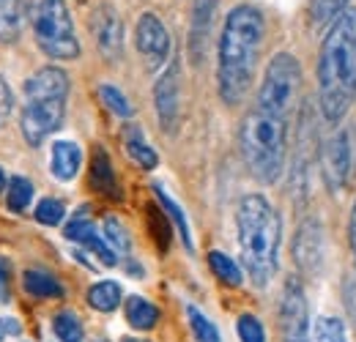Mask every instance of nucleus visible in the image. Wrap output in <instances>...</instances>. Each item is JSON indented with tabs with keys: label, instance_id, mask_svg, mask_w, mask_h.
I'll use <instances>...</instances> for the list:
<instances>
[{
	"label": "nucleus",
	"instance_id": "nucleus-1",
	"mask_svg": "<svg viewBox=\"0 0 356 342\" xmlns=\"http://www.w3.org/2000/svg\"><path fill=\"white\" fill-rule=\"evenodd\" d=\"M264 36L266 19L258 6L238 3L227 11L217 44V90L227 107L241 104L255 83Z\"/></svg>",
	"mask_w": 356,
	"mask_h": 342
},
{
	"label": "nucleus",
	"instance_id": "nucleus-2",
	"mask_svg": "<svg viewBox=\"0 0 356 342\" xmlns=\"http://www.w3.org/2000/svg\"><path fill=\"white\" fill-rule=\"evenodd\" d=\"M356 99V8H346L326 31L318 52V104L326 124H340Z\"/></svg>",
	"mask_w": 356,
	"mask_h": 342
},
{
	"label": "nucleus",
	"instance_id": "nucleus-3",
	"mask_svg": "<svg viewBox=\"0 0 356 342\" xmlns=\"http://www.w3.org/2000/svg\"><path fill=\"white\" fill-rule=\"evenodd\" d=\"M241 263L258 288H266L280 266L282 219L264 195H244L236 206Z\"/></svg>",
	"mask_w": 356,
	"mask_h": 342
},
{
	"label": "nucleus",
	"instance_id": "nucleus-4",
	"mask_svg": "<svg viewBox=\"0 0 356 342\" xmlns=\"http://www.w3.org/2000/svg\"><path fill=\"white\" fill-rule=\"evenodd\" d=\"M288 124L280 115L252 107L238 129V148L250 175L261 184H274L285 170Z\"/></svg>",
	"mask_w": 356,
	"mask_h": 342
},
{
	"label": "nucleus",
	"instance_id": "nucleus-5",
	"mask_svg": "<svg viewBox=\"0 0 356 342\" xmlns=\"http://www.w3.org/2000/svg\"><path fill=\"white\" fill-rule=\"evenodd\" d=\"M28 22L39 49L52 60H74L80 58V39L74 31V19L69 14L66 0H31Z\"/></svg>",
	"mask_w": 356,
	"mask_h": 342
},
{
	"label": "nucleus",
	"instance_id": "nucleus-6",
	"mask_svg": "<svg viewBox=\"0 0 356 342\" xmlns=\"http://www.w3.org/2000/svg\"><path fill=\"white\" fill-rule=\"evenodd\" d=\"M299 96H302V66H299L296 55L277 52L264 72L255 107L291 121V115L299 107Z\"/></svg>",
	"mask_w": 356,
	"mask_h": 342
},
{
	"label": "nucleus",
	"instance_id": "nucleus-7",
	"mask_svg": "<svg viewBox=\"0 0 356 342\" xmlns=\"http://www.w3.org/2000/svg\"><path fill=\"white\" fill-rule=\"evenodd\" d=\"M66 118V99H25L19 113V129L31 148H39Z\"/></svg>",
	"mask_w": 356,
	"mask_h": 342
},
{
	"label": "nucleus",
	"instance_id": "nucleus-8",
	"mask_svg": "<svg viewBox=\"0 0 356 342\" xmlns=\"http://www.w3.org/2000/svg\"><path fill=\"white\" fill-rule=\"evenodd\" d=\"M280 329L285 342H310V323H307V299L305 288L296 277L285 279L282 301H280Z\"/></svg>",
	"mask_w": 356,
	"mask_h": 342
},
{
	"label": "nucleus",
	"instance_id": "nucleus-9",
	"mask_svg": "<svg viewBox=\"0 0 356 342\" xmlns=\"http://www.w3.org/2000/svg\"><path fill=\"white\" fill-rule=\"evenodd\" d=\"M134 47L143 55L148 69H159L168 60L173 42H170V33H168L165 22L154 11L140 14V19L134 25Z\"/></svg>",
	"mask_w": 356,
	"mask_h": 342
},
{
	"label": "nucleus",
	"instance_id": "nucleus-10",
	"mask_svg": "<svg viewBox=\"0 0 356 342\" xmlns=\"http://www.w3.org/2000/svg\"><path fill=\"white\" fill-rule=\"evenodd\" d=\"M90 36L107 60H118L124 49V22L115 6L102 3L90 14Z\"/></svg>",
	"mask_w": 356,
	"mask_h": 342
},
{
	"label": "nucleus",
	"instance_id": "nucleus-11",
	"mask_svg": "<svg viewBox=\"0 0 356 342\" xmlns=\"http://www.w3.org/2000/svg\"><path fill=\"white\" fill-rule=\"evenodd\" d=\"M154 104H156L159 127L165 129V131H176L178 118H181V74H178L176 60H173V63L162 72V77L156 80Z\"/></svg>",
	"mask_w": 356,
	"mask_h": 342
},
{
	"label": "nucleus",
	"instance_id": "nucleus-12",
	"mask_svg": "<svg viewBox=\"0 0 356 342\" xmlns=\"http://www.w3.org/2000/svg\"><path fill=\"white\" fill-rule=\"evenodd\" d=\"M293 260L302 274H318L323 266V227L318 219H305L293 236Z\"/></svg>",
	"mask_w": 356,
	"mask_h": 342
},
{
	"label": "nucleus",
	"instance_id": "nucleus-13",
	"mask_svg": "<svg viewBox=\"0 0 356 342\" xmlns=\"http://www.w3.org/2000/svg\"><path fill=\"white\" fill-rule=\"evenodd\" d=\"M351 162H354L351 134L348 131L332 134L329 142H326V148H323V178H326V184H329L332 192H340L348 184Z\"/></svg>",
	"mask_w": 356,
	"mask_h": 342
},
{
	"label": "nucleus",
	"instance_id": "nucleus-14",
	"mask_svg": "<svg viewBox=\"0 0 356 342\" xmlns=\"http://www.w3.org/2000/svg\"><path fill=\"white\" fill-rule=\"evenodd\" d=\"M63 236H66L69 241L83 244L86 250H90V252L99 257L104 266H115V263H118V255L110 250V244L104 241V236L96 230V225H93L88 216H86V211H80V214H77L72 222H69V225H66Z\"/></svg>",
	"mask_w": 356,
	"mask_h": 342
},
{
	"label": "nucleus",
	"instance_id": "nucleus-15",
	"mask_svg": "<svg viewBox=\"0 0 356 342\" xmlns=\"http://www.w3.org/2000/svg\"><path fill=\"white\" fill-rule=\"evenodd\" d=\"M69 88H72L69 74L60 66H44L25 80L22 93L25 99H66Z\"/></svg>",
	"mask_w": 356,
	"mask_h": 342
},
{
	"label": "nucleus",
	"instance_id": "nucleus-16",
	"mask_svg": "<svg viewBox=\"0 0 356 342\" xmlns=\"http://www.w3.org/2000/svg\"><path fill=\"white\" fill-rule=\"evenodd\" d=\"M214 8H217V0H195V8H192V31H189V55H192V63H200L203 55H206Z\"/></svg>",
	"mask_w": 356,
	"mask_h": 342
},
{
	"label": "nucleus",
	"instance_id": "nucleus-17",
	"mask_svg": "<svg viewBox=\"0 0 356 342\" xmlns=\"http://www.w3.org/2000/svg\"><path fill=\"white\" fill-rule=\"evenodd\" d=\"M90 189L99 192L102 197L121 200V186H118V178L113 170V162L102 145H96L90 154Z\"/></svg>",
	"mask_w": 356,
	"mask_h": 342
},
{
	"label": "nucleus",
	"instance_id": "nucleus-18",
	"mask_svg": "<svg viewBox=\"0 0 356 342\" xmlns=\"http://www.w3.org/2000/svg\"><path fill=\"white\" fill-rule=\"evenodd\" d=\"M83 165V151L77 142L72 140H58L52 142V151H49V170L58 181H74L77 172Z\"/></svg>",
	"mask_w": 356,
	"mask_h": 342
},
{
	"label": "nucleus",
	"instance_id": "nucleus-19",
	"mask_svg": "<svg viewBox=\"0 0 356 342\" xmlns=\"http://www.w3.org/2000/svg\"><path fill=\"white\" fill-rule=\"evenodd\" d=\"M28 22V6L25 0H0V42L14 44L22 36V28Z\"/></svg>",
	"mask_w": 356,
	"mask_h": 342
},
{
	"label": "nucleus",
	"instance_id": "nucleus-20",
	"mask_svg": "<svg viewBox=\"0 0 356 342\" xmlns=\"http://www.w3.org/2000/svg\"><path fill=\"white\" fill-rule=\"evenodd\" d=\"M124 148H127V154L132 156L134 162L143 168V170H154L156 165H159V156H156V151L145 142V137H143V129L129 124V127L124 129Z\"/></svg>",
	"mask_w": 356,
	"mask_h": 342
},
{
	"label": "nucleus",
	"instance_id": "nucleus-21",
	"mask_svg": "<svg viewBox=\"0 0 356 342\" xmlns=\"http://www.w3.org/2000/svg\"><path fill=\"white\" fill-rule=\"evenodd\" d=\"M22 285L36 299H63V285L44 268H28L22 274Z\"/></svg>",
	"mask_w": 356,
	"mask_h": 342
},
{
	"label": "nucleus",
	"instance_id": "nucleus-22",
	"mask_svg": "<svg viewBox=\"0 0 356 342\" xmlns=\"http://www.w3.org/2000/svg\"><path fill=\"white\" fill-rule=\"evenodd\" d=\"M124 309H127V320H129V326H132V329H140V332L154 329L156 320H159V309H156L148 299H143V296H129Z\"/></svg>",
	"mask_w": 356,
	"mask_h": 342
},
{
	"label": "nucleus",
	"instance_id": "nucleus-23",
	"mask_svg": "<svg viewBox=\"0 0 356 342\" xmlns=\"http://www.w3.org/2000/svg\"><path fill=\"white\" fill-rule=\"evenodd\" d=\"M154 192H156V200H159V206H162V211L168 214V219L173 222L178 227V233H181V241H184V247L192 252V233H189V222H186V216H184V211H181V206H178L176 200L156 184L154 186Z\"/></svg>",
	"mask_w": 356,
	"mask_h": 342
},
{
	"label": "nucleus",
	"instance_id": "nucleus-24",
	"mask_svg": "<svg viewBox=\"0 0 356 342\" xmlns=\"http://www.w3.org/2000/svg\"><path fill=\"white\" fill-rule=\"evenodd\" d=\"M31 200H33V184L25 175L8 178V184H6V206L14 214H22L31 206Z\"/></svg>",
	"mask_w": 356,
	"mask_h": 342
},
{
	"label": "nucleus",
	"instance_id": "nucleus-25",
	"mask_svg": "<svg viewBox=\"0 0 356 342\" xmlns=\"http://www.w3.org/2000/svg\"><path fill=\"white\" fill-rule=\"evenodd\" d=\"M88 304L93 309H99V312H113L121 304V285L113 282V279L96 282L88 291Z\"/></svg>",
	"mask_w": 356,
	"mask_h": 342
},
{
	"label": "nucleus",
	"instance_id": "nucleus-26",
	"mask_svg": "<svg viewBox=\"0 0 356 342\" xmlns=\"http://www.w3.org/2000/svg\"><path fill=\"white\" fill-rule=\"evenodd\" d=\"M209 266L217 274V279H222L225 285H230V288L241 285V268H238V263L230 255H225L220 250H211L209 252Z\"/></svg>",
	"mask_w": 356,
	"mask_h": 342
},
{
	"label": "nucleus",
	"instance_id": "nucleus-27",
	"mask_svg": "<svg viewBox=\"0 0 356 342\" xmlns=\"http://www.w3.org/2000/svg\"><path fill=\"white\" fill-rule=\"evenodd\" d=\"M52 332L60 342H83V323L72 309H60L52 318Z\"/></svg>",
	"mask_w": 356,
	"mask_h": 342
},
{
	"label": "nucleus",
	"instance_id": "nucleus-28",
	"mask_svg": "<svg viewBox=\"0 0 356 342\" xmlns=\"http://www.w3.org/2000/svg\"><path fill=\"white\" fill-rule=\"evenodd\" d=\"M348 8V0H310V19L315 28H329L343 11Z\"/></svg>",
	"mask_w": 356,
	"mask_h": 342
},
{
	"label": "nucleus",
	"instance_id": "nucleus-29",
	"mask_svg": "<svg viewBox=\"0 0 356 342\" xmlns=\"http://www.w3.org/2000/svg\"><path fill=\"white\" fill-rule=\"evenodd\" d=\"M102 236H104V241L110 244V250H113L115 255H124V252H129V247H132V241H129V230H127L115 216H107V219H104V230H102Z\"/></svg>",
	"mask_w": 356,
	"mask_h": 342
},
{
	"label": "nucleus",
	"instance_id": "nucleus-30",
	"mask_svg": "<svg viewBox=\"0 0 356 342\" xmlns=\"http://www.w3.org/2000/svg\"><path fill=\"white\" fill-rule=\"evenodd\" d=\"M99 96H102V101L107 104V110L115 113L118 118H132L134 115L132 101L127 99L124 90H118L115 86H99Z\"/></svg>",
	"mask_w": 356,
	"mask_h": 342
},
{
	"label": "nucleus",
	"instance_id": "nucleus-31",
	"mask_svg": "<svg viewBox=\"0 0 356 342\" xmlns=\"http://www.w3.org/2000/svg\"><path fill=\"white\" fill-rule=\"evenodd\" d=\"M186 318H189V326H192V332H195L197 342H220L217 326H214L197 307H186Z\"/></svg>",
	"mask_w": 356,
	"mask_h": 342
},
{
	"label": "nucleus",
	"instance_id": "nucleus-32",
	"mask_svg": "<svg viewBox=\"0 0 356 342\" xmlns=\"http://www.w3.org/2000/svg\"><path fill=\"white\" fill-rule=\"evenodd\" d=\"M310 342H348V337L337 318H321L310 332Z\"/></svg>",
	"mask_w": 356,
	"mask_h": 342
},
{
	"label": "nucleus",
	"instance_id": "nucleus-33",
	"mask_svg": "<svg viewBox=\"0 0 356 342\" xmlns=\"http://www.w3.org/2000/svg\"><path fill=\"white\" fill-rule=\"evenodd\" d=\"M36 219L47 225V227H55V225H60L63 222V216H66V206L58 200V197H44L39 206H36Z\"/></svg>",
	"mask_w": 356,
	"mask_h": 342
},
{
	"label": "nucleus",
	"instance_id": "nucleus-34",
	"mask_svg": "<svg viewBox=\"0 0 356 342\" xmlns=\"http://www.w3.org/2000/svg\"><path fill=\"white\" fill-rule=\"evenodd\" d=\"M148 227L154 233V241L159 244V250H168L170 244V219L165 211H156V209H148Z\"/></svg>",
	"mask_w": 356,
	"mask_h": 342
},
{
	"label": "nucleus",
	"instance_id": "nucleus-35",
	"mask_svg": "<svg viewBox=\"0 0 356 342\" xmlns=\"http://www.w3.org/2000/svg\"><path fill=\"white\" fill-rule=\"evenodd\" d=\"M236 329H238V340L241 342H266L264 323H261L255 315H241Z\"/></svg>",
	"mask_w": 356,
	"mask_h": 342
},
{
	"label": "nucleus",
	"instance_id": "nucleus-36",
	"mask_svg": "<svg viewBox=\"0 0 356 342\" xmlns=\"http://www.w3.org/2000/svg\"><path fill=\"white\" fill-rule=\"evenodd\" d=\"M11 110H14V93H11V88L8 83L0 77V127L8 121V115H11Z\"/></svg>",
	"mask_w": 356,
	"mask_h": 342
},
{
	"label": "nucleus",
	"instance_id": "nucleus-37",
	"mask_svg": "<svg viewBox=\"0 0 356 342\" xmlns=\"http://www.w3.org/2000/svg\"><path fill=\"white\" fill-rule=\"evenodd\" d=\"M8 277H11V266L8 260L0 257V301L8 299Z\"/></svg>",
	"mask_w": 356,
	"mask_h": 342
},
{
	"label": "nucleus",
	"instance_id": "nucleus-38",
	"mask_svg": "<svg viewBox=\"0 0 356 342\" xmlns=\"http://www.w3.org/2000/svg\"><path fill=\"white\" fill-rule=\"evenodd\" d=\"M348 233H351V250H354V263H356V200H354V209H351V225H348Z\"/></svg>",
	"mask_w": 356,
	"mask_h": 342
},
{
	"label": "nucleus",
	"instance_id": "nucleus-39",
	"mask_svg": "<svg viewBox=\"0 0 356 342\" xmlns=\"http://www.w3.org/2000/svg\"><path fill=\"white\" fill-rule=\"evenodd\" d=\"M6 184H8V181H6V172L0 168V192H6Z\"/></svg>",
	"mask_w": 356,
	"mask_h": 342
},
{
	"label": "nucleus",
	"instance_id": "nucleus-40",
	"mask_svg": "<svg viewBox=\"0 0 356 342\" xmlns=\"http://www.w3.org/2000/svg\"><path fill=\"white\" fill-rule=\"evenodd\" d=\"M0 340H3V323H0Z\"/></svg>",
	"mask_w": 356,
	"mask_h": 342
},
{
	"label": "nucleus",
	"instance_id": "nucleus-41",
	"mask_svg": "<svg viewBox=\"0 0 356 342\" xmlns=\"http://www.w3.org/2000/svg\"><path fill=\"white\" fill-rule=\"evenodd\" d=\"M124 342H145V340H124Z\"/></svg>",
	"mask_w": 356,
	"mask_h": 342
},
{
	"label": "nucleus",
	"instance_id": "nucleus-42",
	"mask_svg": "<svg viewBox=\"0 0 356 342\" xmlns=\"http://www.w3.org/2000/svg\"><path fill=\"white\" fill-rule=\"evenodd\" d=\"M77 3H86V0H77Z\"/></svg>",
	"mask_w": 356,
	"mask_h": 342
}]
</instances>
